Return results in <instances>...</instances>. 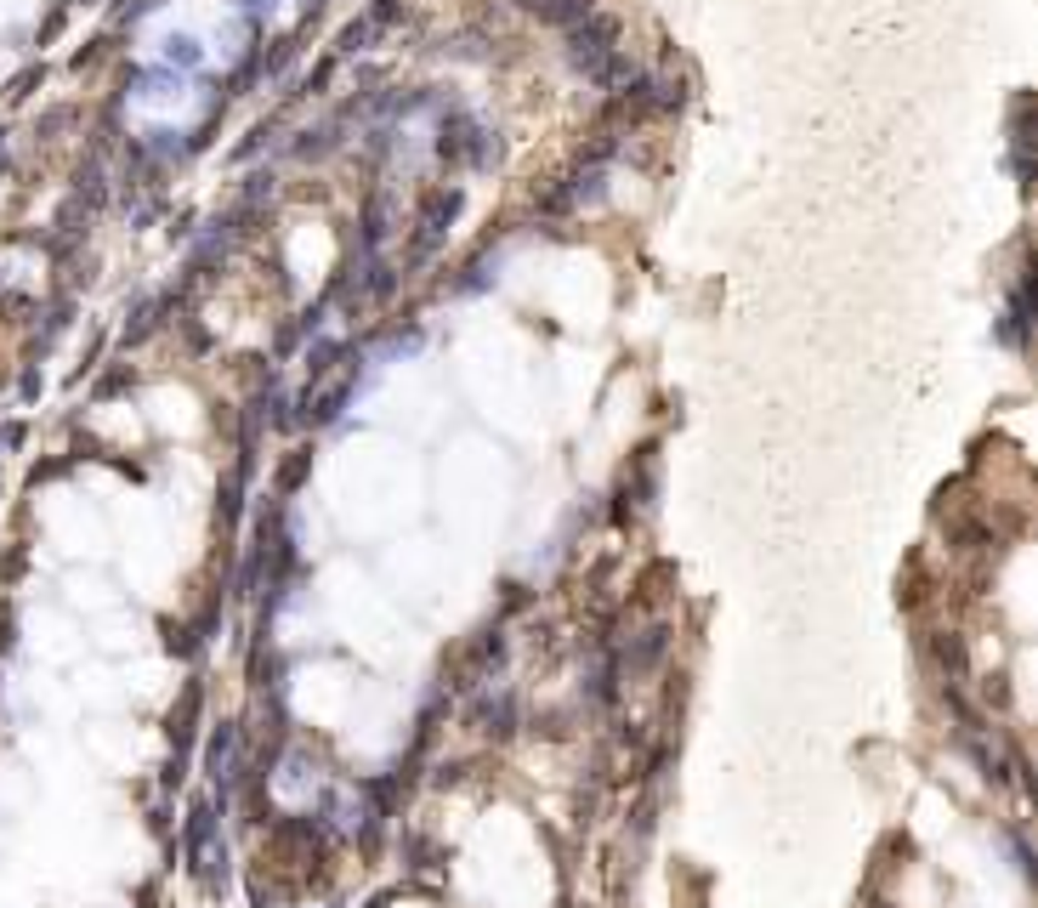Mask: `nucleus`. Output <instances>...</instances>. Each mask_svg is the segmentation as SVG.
I'll use <instances>...</instances> for the list:
<instances>
[{
  "label": "nucleus",
  "instance_id": "obj_1",
  "mask_svg": "<svg viewBox=\"0 0 1038 908\" xmlns=\"http://www.w3.org/2000/svg\"><path fill=\"white\" fill-rule=\"evenodd\" d=\"M568 63L579 69V74H591V80H601L613 63H618V29L608 23V18H579V23H568Z\"/></svg>",
  "mask_w": 1038,
  "mask_h": 908
},
{
  "label": "nucleus",
  "instance_id": "obj_2",
  "mask_svg": "<svg viewBox=\"0 0 1038 908\" xmlns=\"http://www.w3.org/2000/svg\"><path fill=\"white\" fill-rule=\"evenodd\" d=\"M403 23V0H375V6L364 12V18H352L347 29H340V52H369L380 35H392V29Z\"/></svg>",
  "mask_w": 1038,
  "mask_h": 908
},
{
  "label": "nucleus",
  "instance_id": "obj_3",
  "mask_svg": "<svg viewBox=\"0 0 1038 908\" xmlns=\"http://www.w3.org/2000/svg\"><path fill=\"white\" fill-rule=\"evenodd\" d=\"M454 210H460V193H431L426 199V210H421V222H414V227H421V233H414V261H421V256H431V244H437L443 233H448V222H454Z\"/></svg>",
  "mask_w": 1038,
  "mask_h": 908
},
{
  "label": "nucleus",
  "instance_id": "obj_4",
  "mask_svg": "<svg viewBox=\"0 0 1038 908\" xmlns=\"http://www.w3.org/2000/svg\"><path fill=\"white\" fill-rule=\"evenodd\" d=\"M539 18H545V23H579V18H591V0H539Z\"/></svg>",
  "mask_w": 1038,
  "mask_h": 908
},
{
  "label": "nucleus",
  "instance_id": "obj_5",
  "mask_svg": "<svg viewBox=\"0 0 1038 908\" xmlns=\"http://www.w3.org/2000/svg\"><path fill=\"white\" fill-rule=\"evenodd\" d=\"M170 63H188V69H193V63H199V45H193V40H170Z\"/></svg>",
  "mask_w": 1038,
  "mask_h": 908
},
{
  "label": "nucleus",
  "instance_id": "obj_6",
  "mask_svg": "<svg viewBox=\"0 0 1038 908\" xmlns=\"http://www.w3.org/2000/svg\"><path fill=\"white\" fill-rule=\"evenodd\" d=\"M522 6H528V12H534V6H539V0H522Z\"/></svg>",
  "mask_w": 1038,
  "mask_h": 908
}]
</instances>
